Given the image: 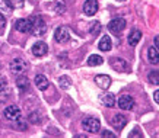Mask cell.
<instances>
[{
	"label": "cell",
	"mask_w": 159,
	"mask_h": 138,
	"mask_svg": "<svg viewBox=\"0 0 159 138\" xmlns=\"http://www.w3.org/2000/svg\"><path fill=\"white\" fill-rule=\"evenodd\" d=\"M118 108H121L123 110H131L134 108V99L129 95H123L118 99Z\"/></svg>",
	"instance_id": "7"
},
{
	"label": "cell",
	"mask_w": 159,
	"mask_h": 138,
	"mask_svg": "<svg viewBox=\"0 0 159 138\" xmlns=\"http://www.w3.org/2000/svg\"><path fill=\"white\" fill-rule=\"evenodd\" d=\"M9 95H10V90L7 84L3 86V87H0V102H5V100L9 99Z\"/></svg>",
	"instance_id": "22"
},
{
	"label": "cell",
	"mask_w": 159,
	"mask_h": 138,
	"mask_svg": "<svg viewBox=\"0 0 159 138\" xmlns=\"http://www.w3.org/2000/svg\"><path fill=\"white\" fill-rule=\"evenodd\" d=\"M16 87L19 89L20 92H26L29 89V80H28V77H25V76H20L16 79Z\"/></svg>",
	"instance_id": "17"
},
{
	"label": "cell",
	"mask_w": 159,
	"mask_h": 138,
	"mask_svg": "<svg viewBox=\"0 0 159 138\" xmlns=\"http://www.w3.org/2000/svg\"><path fill=\"white\" fill-rule=\"evenodd\" d=\"M102 137H110V138H116V135L112 132H108V131H104L102 132Z\"/></svg>",
	"instance_id": "27"
},
{
	"label": "cell",
	"mask_w": 159,
	"mask_h": 138,
	"mask_svg": "<svg viewBox=\"0 0 159 138\" xmlns=\"http://www.w3.org/2000/svg\"><path fill=\"white\" fill-rule=\"evenodd\" d=\"M125 20L123 19V18H116V19H112L108 24V31H110L111 33H114V35H120L123 31H124L125 28Z\"/></svg>",
	"instance_id": "3"
},
{
	"label": "cell",
	"mask_w": 159,
	"mask_h": 138,
	"mask_svg": "<svg viewBox=\"0 0 159 138\" xmlns=\"http://www.w3.org/2000/svg\"><path fill=\"white\" fill-rule=\"evenodd\" d=\"M101 102L107 108H112V106L116 105L117 100H116V96L112 95V93H105V95L101 96Z\"/></svg>",
	"instance_id": "16"
},
{
	"label": "cell",
	"mask_w": 159,
	"mask_h": 138,
	"mask_svg": "<svg viewBox=\"0 0 159 138\" xmlns=\"http://www.w3.org/2000/svg\"><path fill=\"white\" fill-rule=\"evenodd\" d=\"M99 31H101V24L99 22H95V24L91 25V35H93V37H97L98 33H99Z\"/></svg>",
	"instance_id": "24"
},
{
	"label": "cell",
	"mask_w": 159,
	"mask_h": 138,
	"mask_svg": "<svg viewBox=\"0 0 159 138\" xmlns=\"http://www.w3.org/2000/svg\"><path fill=\"white\" fill-rule=\"evenodd\" d=\"M5 26H6V18L2 13H0V33H3V31H5Z\"/></svg>",
	"instance_id": "26"
},
{
	"label": "cell",
	"mask_w": 159,
	"mask_h": 138,
	"mask_svg": "<svg viewBox=\"0 0 159 138\" xmlns=\"http://www.w3.org/2000/svg\"><path fill=\"white\" fill-rule=\"evenodd\" d=\"M98 48H99L101 51H104V53H107V51H110L111 48H112V41H111V38L108 37V35H104V37H102V38L99 39Z\"/></svg>",
	"instance_id": "14"
},
{
	"label": "cell",
	"mask_w": 159,
	"mask_h": 138,
	"mask_svg": "<svg viewBox=\"0 0 159 138\" xmlns=\"http://www.w3.org/2000/svg\"><path fill=\"white\" fill-rule=\"evenodd\" d=\"M35 84H37V87H38L39 90H47L48 89V79L45 76H43V74H38V76H35Z\"/></svg>",
	"instance_id": "15"
},
{
	"label": "cell",
	"mask_w": 159,
	"mask_h": 138,
	"mask_svg": "<svg viewBox=\"0 0 159 138\" xmlns=\"http://www.w3.org/2000/svg\"><path fill=\"white\" fill-rule=\"evenodd\" d=\"M31 32L34 33L35 37H41L47 32V25L44 22V19L41 16H37L32 19V28H31Z\"/></svg>",
	"instance_id": "1"
},
{
	"label": "cell",
	"mask_w": 159,
	"mask_h": 138,
	"mask_svg": "<svg viewBox=\"0 0 159 138\" xmlns=\"http://www.w3.org/2000/svg\"><path fill=\"white\" fill-rule=\"evenodd\" d=\"M155 102L159 103V90H155Z\"/></svg>",
	"instance_id": "29"
},
{
	"label": "cell",
	"mask_w": 159,
	"mask_h": 138,
	"mask_svg": "<svg viewBox=\"0 0 159 138\" xmlns=\"http://www.w3.org/2000/svg\"><path fill=\"white\" fill-rule=\"evenodd\" d=\"M58 83H60V86H61V89H69L70 87V84H72V80H70V77L67 76H61L60 79H58Z\"/></svg>",
	"instance_id": "21"
},
{
	"label": "cell",
	"mask_w": 159,
	"mask_h": 138,
	"mask_svg": "<svg viewBox=\"0 0 159 138\" xmlns=\"http://www.w3.org/2000/svg\"><path fill=\"white\" fill-rule=\"evenodd\" d=\"M95 83L98 84V87H101V89H108L111 86V77L107 76V74H98L95 77Z\"/></svg>",
	"instance_id": "12"
},
{
	"label": "cell",
	"mask_w": 159,
	"mask_h": 138,
	"mask_svg": "<svg viewBox=\"0 0 159 138\" xmlns=\"http://www.w3.org/2000/svg\"><path fill=\"white\" fill-rule=\"evenodd\" d=\"M118 2H125V0H118Z\"/></svg>",
	"instance_id": "32"
},
{
	"label": "cell",
	"mask_w": 159,
	"mask_h": 138,
	"mask_svg": "<svg viewBox=\"0 0 159 138\" xmlns=\"http://www.w3.org/2000/svg\"><path fill=\"white\" fill-rule=\"evenodd\" d=\"M83 12L86 16H93L98 12V2L97 0H86L83 3Z\"/></svg>",
	"instance_id": "10"
},
{
	"label": "cell",
	"mask_w": 159,
	"mask_h": 138,
	"mask_svg": "<svg viewBox=\"0 0 159 138\" xmlns=\"http://www.w3.org/2000/svg\"><path fill=\"white\" fill-rule=\"evenodd\" d=\"M24 2L25 0H6L7 6L12 7V9H20L24 6Z\"/></svg>",
	"instance_id": "23"
},
{
	"label": "cell",
	"mask_w": 159,
	"mask_h": 138,
	"mask_svg": "<svg viewBox=\"0 0 159 138\" xmlns=\"http://www.w3.org/2000/svg\"><path fill=\"white\" fill-rule=\"evenodd\" d=\"M54 39L60 44H64L67 42L69 39H70V33H69V29L66 26H60L54 31Z\"/></svg>",
	"instance_id": "5"
},
{
	"label": "cell",
	"mask_w": 159,
	"mask_h": 138,
	"mask_svg": "<svg viewBox=\"0 0 159 138\" xmlns=\"http://www.w3.org/2000/svg\"><path fill=\"white\" fill-rule=\"evenodd\" d=\"M10 70L15 74H19V73H24L26 68H28V63L22 60V58H15L13 61H10Z\"/></svg>",
	"instance_id": "4"
},
{
	"label": "cell",
	"mask_w": 159,
	"mask_h": 138,
	"mask_svg": "<svg viewBox=\"0 0 159 138\" xmlns=\"http://www.w3.org/2000/svg\"><path fill=\"white\" fill-rule=\"evenodd\" d=\"M111 124H112V127L116 129H123L125 127V124H127V119H125L124 115H114L112 116V119H111Z\"/></svg>",
	"instance_id": "13"
},
{
	"label": "cell",
	"mask_w": 159,
	"mask_h": 138,
	"mask_svg": "<svg viewBox=\"0 0 159 138\" xmlns=\"http://www.w3.org/2000/svg\"><path fill=\"white\" fill-rule=\"evenodd\" d=\"M47 53H48V47H47V44L43 42V41L37 42L34 47H32V54H34L35 57H44Z\"/></svg>",
	"instance_id": "11"
},
{
	"label": "cell",
	"mask_w": 159,
	"mask_h": 138,
	"mask_svg": "<svg viewBox=\"0 0 159 138\" xmlns=\"http://www.w3.org/2000/svg\"><path fill=\"white\" fill-rule=\"evenodd\" d=\"M158 41H159L158 37H155V47H158Z\"/></svg>",
	"instance_id": "31"
},
{
	"label": "cell",
	"mask_w": 159,
	"mask_h": 138,
	"mask_svg": "<svg viewBox=\"0 0 159 138\" xmlns=\"http://www.w3.org/2000/svg\"><path fill=\"white\" fill-rule=\"evenodd\" d=\"M101 64H104V58L101 55H98V54H93V55L88 58V66L93 67V66H101Z\"/></svg>",
	"instance_id": "20"
},
{
	"label": "cell",
	"mask_w": 159,
	"mask_h": 138,
	"mask_svg": "<svg viewBox=\"0 0 159 138\" xmlns=\"http://www.w3.org/2000/svg\"><path fill=\"white\" fill-rule=\"evenodd\" d=\"M130 137H140V134L139 132H133V134H130Z\"/></svg>",
	"instance_id": "30"
},
{
	"label": "cell",
	"mask_w": 159,
	"mask_h": 138,
	"mask_svg": "<svg viewBox=\"0 0 159 138\" xmlns=\"http://www.w3.org/2000/svg\"><path fill=\"white\" fill-rule=\"evenodd\" d=\"M7 84V81H6V79L3 76H0V87H3V86Z\"/></svg>",
	"instance_id": "28"
},
{
	"label": "cell",
	"mask_w": 159,
	"mask_h": 138,
	"mask_svg": "<svg viewBox=\"0 0 159 138\" xmlns=\"http://www.w3.org/2000/svg\"><path fill=\"white\" fill-rule=\"evenodd\" d=\"M20 115H22L20 109L18 108V106H15V105H10V106H7V108L5 109V116L9 119V121H19Z\"/></svg>",
	"instance_id": "8"
},
{
	"label": "cell",
	"mask_w": 159,
	"mask_h": 138,
	"mask_svg": "<svg viewBox=\"0 0 159 138\" xmlns=\"http://www.w3.org/2000/svg\"><path fill=\"white\" fill-rule=\"evenodd\" d=\"M148 57H149V61L152 64H158L159 63V58H158V47H150L149 51H148Z\"/></svg>",
	"instance_id": "19"
},
{
	"label": "cell",
	"mask_w": 159,
	"mask_h": 138,
	"mask_svg": "<svg viewBox=\"0 0 159 138\" xmlns=\"http://www.w3.org/2000/svg\"><path fill=\"white\" fill-rule=\"evenodd\" d=\"M149 81L152 84H158V71H150L149 73Z\"/></svg>",
	"instance_id": "25"
},
{
	"label": "cell",
	"mask_w": 159,
	"mask_h": 138,
	"mask_svg": "<svg viewBox=\"0 0 159 138\" xmlns=\"http://www.w3.org/2000/svg\"><path fill=\"white\" fill-rule=\"evenodd\" d=\"M15 28L16 31H19V32L25 33V32H31V28H32V19H19L16 20V24H15Z\"/></svg>",
	"instance_id": "9"
},
{
	"label": "cell",
	"mask_w": 159,
	"mask_h": 138,
	"mask_svg": "<svg viewBox=\"0 0 159 138\" xmlns=\"http://www.w3.org/2000/svg\"><path fill=\"white\" fill-rule=\"evenodd\" d=\"M110 66L116 70V71H127L130 67H129V63L125 61L124 58H111L110 60Z\"/></svg>",
	"instance_id": "6"
},
{
	"label": "cell",
	"mask_w": 159,
	"mask_h": 138,
	"mask_svg": "<svg viewBox=\"0 0 159 138\" xmlns=\"http://www.w3.org/2000/svg\"><path fill=\"white\" fill-rule=\"evenodd\" d=\"M140 39H142V32H140V31H137V29H134V31L129 35V44H130L131 47L137 45Z\"/></svg>",
	"instance_id": "18"
},
{
	"label": "cell",
	"mask_w": 159,
	"mask_h": 138,
	"mask_svg": "<svg viewBox=\"0 0 159 138\" xmlns=\"http://www.w3.org/2000/svg\"><path fill=\"white\" fill-rule=\"evenodd\" d=\"M83 128H85V131H88V132L97 134L98 131L101 129V122H99V119L89 116V118L83 119Z\"/></svg>",
	"instance_id": "2"
}]
</instances>
